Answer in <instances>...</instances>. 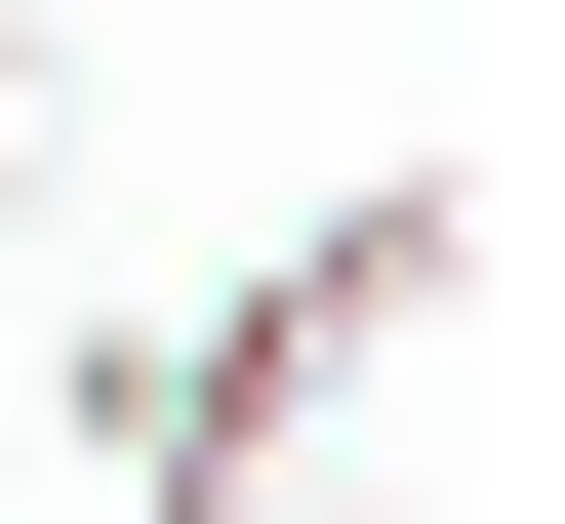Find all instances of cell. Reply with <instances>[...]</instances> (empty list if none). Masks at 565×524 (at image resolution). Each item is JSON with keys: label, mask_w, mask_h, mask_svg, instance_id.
<instances>
[{"label": "cell", "mask_w": 565, "mask_h": 524, "mask_svg": "<svg viewBox=\"0 0 565 524\" xmlns=\"http://www.w3.org/2000/svg\"><path fill=\"white\" fill-rule=\"evenodd\" d=\"M445 282H484V162H364L323 243H243V282H202V323H121V363H82L121 524H404V484H323V404H364Z\"/></svg>", "instance_id": "1"}, {"label": "cell", "mask_w": 565, "mask_h": 524, "mask_svg": "<svg viewBox=\"0 0 565 524\" xmlns=\"http://www.w3.org/2000/svg\"><path fill=\"white\" fill-rule=\"evenodd\" d=\"M41 202H82V41L0 0V243H41Z\"/></svg>", "instance_id": "2"}]
</instances>
